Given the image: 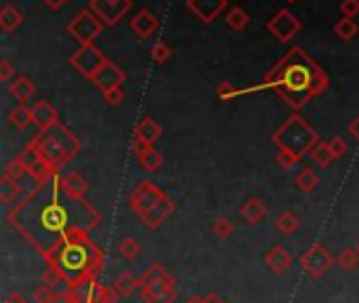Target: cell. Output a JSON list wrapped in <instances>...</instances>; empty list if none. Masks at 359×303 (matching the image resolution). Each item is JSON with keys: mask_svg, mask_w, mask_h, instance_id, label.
I'll list each match as a JSON object with an SVG mask.
<instances>
[{"mask_svg": "<svg viewBox=\"0 0 359 303\" xmlns=\"http://www.w3.org/2000/svg\"><path fill=\"white\" fill-rule=\"evenodd\" d=\"M61 173L38 183L20 204L11 206L7 221L20 232L43 257L72 234H91L101 223V213L85 198L76 200L66 194Z\"/></svg>", "mask_w": 359, "mask_h": 303, "instance_id": "obj_1", "label": "cell"}, {"mask_svg": "<svg viewBox=\"0 0 359 303\" xmlns=\"http://www.w3.org/2000/svg\"><path fill=\"white\" fill-rule=\"evenodd\" d=\"M265 85L286 99L292 110H302L313 97L328 89L330 78L307 51L294 47L265 76Z\"/></svg>", "mask_w": 359, "mask_h": 303, "instance_id": "obj_2", "label": "cell"}, {"mask_svg": "<svg viewBox=\"0 0 359 303\" xmlns=\"http://www.w3.org/2000/svg\"><path fill=\"white\" fill-rule=\"evenodd\" d=\"M45 259L47 265L57 269L68 284H76L80 280H99L105 253L89 238V234L80 232L61 240Z\"/></svg>", "mask_w": 359, "mask_h": 303, "instance_id": "obj_3", "label": "cell"}, {"mask_svg": "<svg viewBox=\"0 0 359 303\" xmlns=\"http://www.w3.org/2000/svg\"><path fill=\"white\" fill-rule=\"evenodd\" d=\"M30 143H34L41 150V154L59 171L68 162H72L78 156L80 148H82L80 139L64 122H57L55 127H51L47 131H41Z\"/></svg>", "mask_w": 359, "mask_h": 303, "instance_id": "obj_4", "label": "cell"}, {"mask_svg": "<svg viewBox=\"0 0 359 303\" xmlns=\"http://www.w3.org/2000/svg\"><path fill=\"white\" fill-rule=\"evenodd\" d=\"M273 143L279 148V150H286L290 154H294L296 158H302L305 154H309L315 143H319V137L317 133L298 116H290L275 133H273Z\"/></svg>", "mask_w": 359, "mask_h": 303, "instance_id": "obj_5", "label": "cell"}, {"mask_svg": "<svg viewBox=\"0 0 359 303\" xmlns=\"http://www.w3.org/2000/svg\"><path fill=\"white\" fill-rule=\"evenodd\" d=\"M139 290L145 303H175L177 299V282L162 263L145 267Z\"/></svg>", "mask_w": 359, "mask_h": 303, "instance_id": "obj_6", "label": "cell"}, {"mask_svg": "<svg viewBox=\"0 0 359 303\" xmlns=\"http://www.w3.org/2000/svg\"><path fill=\"white\" fill-rule=\"evenodd\" d=\"M164 200H166V194L154 181H143L129 196V204L141 221H145Z\"/></svg>", "mask_w": 359, "mask_h": 303, "instance_id": "obj_7", "label": "cell"}, {"mask_svg": "<svg viewBox=\"0 0 359 303\" xmlns=\"http://www.w3.org/2000/svg\"><path fill=\"white\" fill-rule=\"evenodd\" d=\"M334 257H332V253L328 251V246L323 244V242H313L300 257H298V265H300V269L309 276V278H313V280H319L321 276H325L328 274V269L334 265Z\"/></svg>", "mask_w": 359, "mask_h": 303, "instance_id": "obj_8", "label": "cell"}, {"mask_svg": "<svg viewBox=\"0 0 359 303\" xmlns=\"http://www.w3.org/2000/svg\"><path fill=\"white\" fill-rule=\"evenodd\" d=\"M17 158H20V162L24 164L26 173H28L36 183H45V181H49L51 177H55V175L59 173V169H55V167L41 154V150H38L34 143H28V146L22 150V154H20Z\"/></svg>", "mask_w": 359, "mask_h": 303, "instance_id": "obj_9", "label": "cell"}, {"mask_svg": "<svg viewBox=\"0 0 359 303\" xmlns=\"http://www.w3.org/2000/svg\"><path fill=\"white\" fill-rule=\"evenodd\" d=\"M103 26L105 24L91 9H85L68 24V32L80 43V47H85V45H93L97 41V36L103 32Z\"/></svg>", "mask_w": 359, "mask_h": 303, "instance_id": "obj_10", "label": "cell"}, {"mask_svg": "<svg viewBox=\"0 0 359 303\" xmlns=\"http://www.w3.org/2000/svg\"><path fill=\"white\" fill-rule=\"evenodd\" d=\"M108 62V57L95 47V45H85V47H80L72 57H70V64H72V68H76L82 76H87V78H93L101 68H103V64Z\"/></svg>", "mask_w": 359, "mask_h": 303, "instance_id": "obj_11", "label": "cell"}, {"mask_svg": "<svg viewBox=\"0 0 359 303\" xmlns=\"http://www.w3.org/2000/svg\"><path fill=\"white\" fill-rule=\"evenodd\" d=\"M133 7V0H91V11L105 24L116 26Z\"/></svg>", "mask_w": 359, "mask_h": 303, "instance_id": "obj_12", "label": "cell"}, {"mask_svg": "<svg viewBox=\"0 0 359 303\" xmlns=\"http://www.w3.org/2000/svg\"><path fill=\"white\" fill-rule=\"evenodd\" d=\"M300 28H302V24L298 22V17L296 15H292L290 11H279L275 17H271L269 22H267V30L279 41V43H290V41H294V36L300 32Z\"/></svg>", "mask_w": 359, "mask_h": 303, "instance_id": "obj_13", "label": "cell"}, {"mask_svg": "<svg viewBox=\"0 0 359 303\" xmlns=\"http://www.w3.org/2000/svg\"><path fill=\"white\" fill-rule=\"evenodd\" d=\"M93 80V85L101 91V95H105V93H110V91H116V89H122V85H124V80H126V74L114 64V62H105L103 64V68L91 78Z\"/></svg>", "mask_w": 359, "mask_h": 303, "instance_id": "obj_14", "label": "cell"}, {"mask_svg": "<svg viewBox=\"0 0 359 303\" xmlns=\"http://www.w3.org/2000/svg\"><path fill=\"white\" fill-rule=\"evenodd\" d=\"M36 185H26L22 179H13L9 175H3V179H0V202H3L5 206H15L20 204Z\"/></svg>", "mask_w": 359, "mask_h": 303, "instance_id": "obj_15", "label": "cell"}, {"mask_svg": "<svg viewBox=\"0 0 359 303\" xmlns=\"http://www.w3.org/2000/svg\"><path fill=\"white\" fill-rule=\"evenodd\" d=\"M187 9L202 24H212L227 9V0H187Z\"/></svg>", "mask_w": 359, "mask_h": 303, "instance_id": "obj_16", "label": "cell"}, {"mask_svg": "<svg viewBox=\"0 0 359 303\" xmlns=\"http://www.w3.org/2000/svg\"><path fill=\"white\" fill-rule=\"evenodd\" d=\"M263 261H265V265H267L273 274H284V272H288V269L292 267V263H294L292 253H290L284 244H273V246L265 253Z\"/></svg>", "mask_w": 359, "mask_h": 303, "instance_id": "obj_17", "label": "cell"}, {"mask_svg": "<svg viewBox=\"0 0 359 303\" xmlns=\"http://www.w3.org/2000/svg\"><path fill=\"white\" fill-rule=\"evenodd\" d=\"M30 114H32V122L38 127V131H47L51 127H55L59 122V114L57 110L51 106V101L43 99V101H36L32 108H30Z\"/></svg>", "mask_w": 359, "mask_h": 303, "instance_id": "obj_18", "label": "cell"}, {"mask_svg": "<svg viewBox=\"0 0 359 303\" xmlns=\"http://www.w3.org/2000/svg\"><path fill=\"white\" fill-rule=\"evenodd\" d=\"M158 28H160L158 17H156L152 11H147V9H141V11L131 20V30H133L141 41L152 38V36L158 32Z\"/></svg>", "mask_w": 359, "mask_h": 303, "instance_id": "obj_19", "label": "cell"}, {"mask_svg": "<svg viewBox=\"0 0 359 303\" xmlns=\"http://www.w3.org/2000/svg\"><path fill=\"white\" fill-rule=\"evenodd\" d=\"M162 135V127L152 118V116H145L139 120V125L135 127V139L145 143V146H154Z\"/></svg>", "mask_w": 359, "mask_h": 303, "instance_id": "obj_20", "label": "cell"}, {"mask_svg": "<svg viewBox=\"0 0 359 303\" xmlns=\"http://www.w3.org/2000/svg\"><path fill=\"white\" fill-rule=\"evenodd\" d=\"M9 93H11L13 99L20 101V106H26V104L34 97L36 85H34L28 76H15V78L9 83Z\"/></svg>", "mask_w": 359, "mask_h": 303, "instance_id": "obj_21", "label": "cell"}, {"mask_svg": "<svg viewBox=\"0 0 359 303\" xmlns=\"http://www.w3.org/2000/svg\"><path fill=\"white\" fill-rule=\"evenodd\" d=\"M61 185H64V190H66L68 196H72V198H76V200H85V198H87L89 181H87L80 173L72 171V173L64 175V177H61Z\"/></svg>", "mask_w": 359, "mask_h": 303, "instance_id": "obj_22", "label": "cell"}, {"mask_svg": "<svg viewBox=\"0 0 359 303\" xmlns=\"http://www.w3.org/2000/svg\"><path fill=\"white\" fill-rule=\"evenodd\" d=\"M242 217L246 219V223H250V225H258L265 217H267V206L263 204V200L261 198H256V196H252V198H248L244 204H242Z\"/></svg>", "mask_w": 359, "mask_h": 303, "instance_id": "obj_23", "label": "cell"}, {"mask_svg": "<svg viewBox=\"0 0 359 303\" xmlns=\"http://www.w3.org/2000/svg\"><path fill=\"white\" fill-rule=\"evenodd\" d=\"M175 211H177V204L166 196V200H164V202H162V204H160V206H158V209H156L147 219H145V221H143V225H147V227H152V230H158V227H160V225H162V223H164L173 213H175Z\"/></svg>", "mask_w": 359, "mask_h": 303, "instance_id": "obj_24", "label": "cell"}, {"mask_svg": "<svg viewBox=\"0 0 359 303\" xmlns=\"http://www.w3.org/2000/svg\"><path fill=\"white\" fill-rule=\"evenodd\" d=\"M114 290L118 293V297H131L137 288H141V278L133 276L131 272H122L116 280H114Z\"/></svg>", "mask_w": 359, "mask_h": 303, "instance_id": "obj_25", "label": "cell"}, {"mask_svg": "<svg viewBox=\"0 0 359 303\" xmlns=\"http://www.w3.org/2000/svg\"><path fill=\"white\" fill-rule=\"evenodd\" d=\"M309 156H311L313 164L319 167V169H325V167H330V164L336 160V156H334V152L330 150V143H328V141L315 143V148L309 152Z\"/></svg>", "mask_w": 359, "mask_h": 303, "instance_id": "obj_26", "label": "cell"}, {"mask_svg": "<svg viewBox=\"0 0 359 303\" xmlns=\"http://www.w3.org/2000/svg\"><path fill=\"white\" fill-rule=\"evenodd\" d=\"M24 24V15L20 9H15L13 5H7L3 11H0V28L5 32H13Z\"/></svg>", "mask_w": 359, "mask_h": 303, "instance_id": "obj_27", "label": "cell"}, {"mask_svg": "<svg viewBox=\"0 0 359 303\" xmlns=\"http://www.w3.org/2000/svg\"><path fill=\"white\" fill-rule=\"evenodd\" d=\"M294 183H296V188H298L302 194H311V192L319 185V177H317V173H315L313 169L302 167V171L296 175Z\"/></svg>", "mask_w": 359, "mask_h": 303, "instance_id": "obj_28", "label": "cell"}, {"mask_svg": "<svg viewBox=\"0 0 359 303\" xmlns=\"http://www.w3.org/2000/svg\"><path fill=\"white\" fill-rule=\"evenodd\" d=\"M139 164H141V169H143V171H147V173H156V171H160V169H162V164H164V156H162L158 150L147 148V150L139 156Z\"/></svg>", "mask_w": 359, "mask_h": 303, "instance_id": "obj_29", "label": "cell"}, {"mask_svg": "<svg viewBox=\"0 0 359 303\" xmlns=\"http://www.w3.org/2000/svg\"><path fill=\"white\" fill-rule=\"evenodd\" d=\"M298 225H300V219H298V215L292 213V211H284V213H279V217L275 219L277 232H281V234H286V236L294 234V232L298 230Z\"/></svg>", "mask_w": 359, "mask_h": 303, "instance_id": "obj_30", "label": "cell"}, {"mask_svg": "<svg viewBox=\"0 0 359 303\" xmlns=\"http://www.w3.org/2000/svg\"><path fill=\"white\" fill-rule=\"evenodd\" d=\"M118 253H120L122 259L135 261V259L143 253V246H141V242L135 240L133 236H126V238H122V242L118 244Z\"/></svg>", "mask_w": 359, "mask_h": 303, "instance_id": "obj_31", "label": "cell"}, {"mask_svg": "<svg viewBox=\"0 0 359 303\" xmlns=\"http://www.w3.org/2000/svg\"><path fill=\"white\" fill-rule=\"evenodd\" d=\"M336 263H338L340 269H344V272L357 269V267H359V253H357V248L344 246V248L340 251V255L336 257Z\"/></svg>", "mask_w": 359, "mask_h": 303, "instance_id": "obj_32", "label": "cell"}, {"mask_svg": "<svg viewBox=\"0 0 359 303\" xmlns=\"http://www.w3.org/2000/svg\"><path fill=\"white\" fill-rule=\"evenodd\" d=\"M9 120H11V125H13L17 131H26V129L32 125V114H30V108H26V106H17L15 110H11V114H9Z\"/></svg>", "mask_w": 359, "mask_h": 303, "instance_id": "obj_33", "label": "cell"}, {"mask_svg": "<svg viewBox=\"0 0 359 303\" xmlns=\"http://www.w3.org/2000/svg\"><path fill=\"white\" fill-rule=\"evenodd\" d=\"M357 32H359V28H357V24H355L351 17H342V20L336 22V26H334V34H336L340 41H353V38L357 36Z\"/></svg>", "mask_w": 359, "mask_h": 303, "instance_id": "obj_34", "label": "cell"}, {"mask_svg": "<svg viewBox=\"0 0 359 303\" xmlns=\"http://www.w3.org/2000/svg\"><path fill=\"white\" fill-rule=\"evenodd\" d=\"M227 26L231 28V30H244L248 24H250V17H248V13L242 9V7H233V9H229V13H227Z\"/></svg>", "mask_w": 359, "mask_h": 303, "instance_id": "obj_35", "label": "cell"}, {"mask_svg": "<svg viewBox=\"0 0 359 303\" xmlns=\"http://www.w3.org/2000/svg\"><path fill=\"white\" fill-rule=\"evenodd\" d=\"M235 232V225H233V221L229 219V217H217L214 221H212V234L217 236V238H229L231 234Z\"/></svg>", "mask_w": 359, "mask_h": 303, "instance_id": "obj_36", "label": "cell"}, {"mask_svg": "<svg viewBox=\"0 0 359 303\" xmlns=\"http://www.w3.org/2000/svg\"><path fill=\"white\" fill-rule=\"evenodd\" d=\"M43 284L53 286V288H66V286H70V284L64 280V276H61L57 269H53V267H47V269H45V274H43Z\"/></svg>", "mask_w": 359, "mask_h": 303, "instance_id": "obj_37", "label": "cell"}, {"mask_svg": "<svg viewBox=\"0 0 359 303\" xmlns=\"http://www.w3.org/2000/svg\"><path fill=\"white\" fill-rule=\"evenodd\" d=\"M152 59L156 62V64H166L168 59H170V47L166 45V43H156L154 47H152Z\"/></svg>", "mask_w": 359, "mask_h": 303, "instance_id": "obj_38", "label": "cell"}, {"mask_svg": "<svg viewBox=\"0 0 359 303\" xmlns=\"http://www.w3.org/2000/svg\"><path fill=\"white\" fill-rule=\"evenodd\" d=\"M242 91L235 87V85H231L229 80H221L219 83V87H217V95L221 97V99H231V97H235V95H240Z\"/></svg>", "mask_w": 359, "mask_h": 303, "instance_id": "obj_39", "label": "cell"}, {"mask_svg": "<svg viewBox=\"0 0 359 303\" xmlns=\"http://www.w3.org/2000/svg\"><path fill=\"white\" fill-rule=\"evenodd\" d=\"M5 175H9V177H13V179H24V177H30V175L26 173L24 164L20 162V158L11 160V162L7 164V169H5Z\"/></svg>", "mask_w": 359, "mask_h": 303, "instance_id": "obj_40", "label": "cell"}, {"mask_svg": "<svg viewBox=\"0 0 359 303\" xmlns=\"http://www.w3.org/2000/svg\"><path fill=\"white\" fill-rule=\"evenodd\" d=\"M298 160H300V158H296L294 154H290V152H286V150H279L277 156H275V162H277L281 169H292V167L298 164Z\"/></svg>", "mask_w": 359, "mask_h": 303, "instance_id": "obj_41", "label": "cell"}, {"mask_svg": "<svg viewBox=\"0 0 359 303\" xmlns=\"http://www.w3.org/2000/svg\"><path fill=\"white\" fill-rule=\"evenodd\" d=\"M15 78V68L9 59H3L0 62V80L3 83H11Z\"/></svg>", "mask_w": 359, "mask_h": 303, "instance_id": "obj_42", "label": "cell"}, {"mask_svg": "<svg viewBox=\"0 0 359 303\" xmlns=\"http://www.w3.org/2000/svg\"><path fill=\"white\" fill-rule=\"evenodd\" d=\"M340 13L344 17H355L359 13V0H342V3H340Z\"/></svg>", "mask_w": 359, "mask_h": 303, "instance_id": "obj_43", "label": "cell"}, {"mask_svg": "<svg viewBox=\"0 0 359 303\" xmlns=\"http://www.w3.org/2000/svg\"><path fill=\"white\" fill-rule=\"evenodd\" d=\"M328 143H330V150L334 152V156H336V158H342V156H344V152L349 150V148H346V141H344L342 137H334V139H330Z\"/></svg>", "mask_w": 359, "mask_h": 303, "instance_id": "obj_44", "label": "cell"}, {"mask_svg": "<svg viewBox=\"0 0 359 303\" xmlns=\"http://www.w3.org/2000/svg\"><path fill=\"white\" fill-rule=\"evenodd\" d=\"M103 97H105V101H108L110 106H120V104L124 101V91H122V89H116V91L105 93Z\"/></svg>", "mask_w": 359, "mask_h": 303, "instance_id": "obj_45", "label": "cell"}, {"mask_svg": "<svg viewBox=\"0 0 359 303\" xmlns=\"http://www.w3.org/2000/svg\"><path fill=\"white\" fill-rule=\"evenodd\" d=\"M5 303H36V301H28L22 293H9L7 297H5Z\"/></svg>", "mask_w": 359, "mask_h": 303, "instance_id": "obj_46", "label": "cell"}, {"mask_svg": "<svg viewBox=\"0 0 359 303\" xmlns=\"http://www.w3.org/2000/svg\"><path fill=\"white\" fill-rule=\"evenodd\" d=\"M349 135H353V139L359 141V114L351 120V125H349Z\"/></svg>", "mask_w": 359, "mask_h": 303, "instance_id": "obj_47", "label": "cell"}, {"mask_svg": "<svg viewBox=\"0 0 359 303\" xmlns=\"http://www.w3.org/2000/svg\"><path fill=\"white\" fill-rule=\"evenodd\" d=\"M43 3H45L51 11H59V9L68 3V0H43Z\"/></svg>", "mask_w": 359, "mask_h": 303, "instance_id": "obj_48", "label": "cell"}, {"mask_svg": "<svg viewBox=\"0 0 359 303\" xmlns=\"http://www.w3.org/2000/svg\"><path fill=\"white\" fill-rule=\"evenodd\" d=\"M204 303H227L221 295H217V293H208L206 297H204Z\"/></svg>", "mask_w": 359, "mask_h": 303, "instance_id": "obj_49", "label": "cell"}, {"mask_svg": "<svg viewBox=\"0 0 359 303\" xmlns=\"http://www.w3.org/2000/svg\"><path fill=\"white\" fill-rule=\"evenodd\" d=\"M185 303H204V297H200V295H191Z\"/></svg>", "mask_w": 359, "mask_h": 303, "instance_id": "obj_50", "label": "cell"}, {"mask_svg": "<svg viewBox=\"0 0 359 303\" xmlns=\"http://www.w3.org/2000/svg\"><path fill=\"white\" fill-rule=\"evenodd\" d=\"M64 303H78V301H74V299H72V297H68V299H66V301H64Z\"/></svg>", "mask_w": 359, "mask_h": 303, "instance_id": "obj_51", "label": "cell"}, {"mask_svg": "<svg viewBox=\"0 0 359 303\" xmlns=\"http://www.w3.org/2000/svg\"><path fill=\"white\" fill-rule=\"evenodd\" d=\"M355 248H357V253H359V242H357V246H355Z\"/></svg>", "mask_w": 359, "mask_h": 303, "instance_id": "obj_52", "label": "cell"}, {"mask_svg": "<svg viewBox=\"0 0 359 303\" xmlns=\"http://www.w3.org/2000/svg\"><path fill=\"white\" fill-rule=\"evenodd\" d=\"M288 3H296V0H288Z\"/></svg>", "mask_w": 359, "mask_h": 303, "instance_id": "obj_53", "label": "cell"}]
</instances>
